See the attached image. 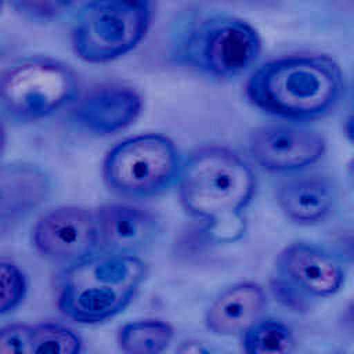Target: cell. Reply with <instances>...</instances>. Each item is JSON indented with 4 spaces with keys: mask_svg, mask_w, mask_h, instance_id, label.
I'll return each mask as SVG.
<instances>
[{
    "mask_svg": "<svg viewBox=\"0 0 354 354\" xmlns=\"http://www.w3.org/2000/svg\"><path fill=\"white\" fill-rule=\"evenodd\" d=\"M245 91L248 100L268 115L307 122L336 108L344 93V76L328 55H289L259 66Z\"/></svg>",
    "mask_w": 354,
    "mask_h": 354,
    "instance_id": "1",
    "label": "cell"
},
{
    "mask_svg": "<svg viewBox=\"0 0 354 354\" xmlns=\"http://www.w3.org/2000/svg\"><path fill=\"white\" fill-rule=\"evenodd\" d=\"M147 275L134 254H91L71 264L57 285V306L79 324L104 322L133 300Z\"/></svg>",
    "mask_w": 354,
    "mask_h": 354,
    "instance_id": "2",
    "label": "cell"
},
{
    "mask_svg": "<svg viewBox=\"0 0 354 354\" xmlns=\"http://www.w3.org/2000/svg\"><path fill=\"white\" fill-rule=\"evenodd\" d=\"M177 184L184 210L214 224L241 216L257 187L249 163L224 147L192 152L181 165Z\"/></svg>",
    "mask_w": 354,
    "mask_h": 354,
    "instance_id": "3",
    "label": "cell"
},
{
    "mask_svg": "<svg viewBox=\"0 0 354 354\" xmlns=\"http://www.w3.org/2000/svg\"><path fill=\"white\" fill-rule=\"evenodd\" d=\"M260 53L257 30L238 17L220 12L191 19L174 43L178 62L216 79H234L246 73Z\"/></svg>",
    "mask_w": 354,
    "mask_h": 354,
    "instance_id": "4",
    "label": "cell"
},
{
    "mask_svg": "<svg viewBox=\"0 0 354 354\" xmlns=\"http://www.w3.org/2000/svg\"><path fill=\"white\" fill-rule=\"evenodd\" d=\"M181 165L178 149L169 137L147 133L111 148L102 162V177L118 195L149 198L177 183Z\"/></svg>",
    "mask_w": 354,
    "mask_h": 354,
    "instance_id": "5",
    "label": "cell"
},
{
    "mask_svg": "<svg viewBox=\"0 0 354 354\" xmlns=\"http://www.w3.org/2000/svg\"><path fill=\"white\" fill-rule=\"evenodd\" d=\"M77 97V75L54 58L21 59L0 72V106L19 120L48 118Z\"/></svg>",
    "mask_w": 354,
    "mask_h": 354,
    "instance_id": "6",
    "label": "cell"
},
{
    "mask_svg": "<svg viewBox=\"0 0 354 354\" xmlns=\"http://www.w3.org/2000/svg\"><path fill=\"white\" fill-rule=\"evenodd\" d=\"M152 21L148 1L101 0L84 4L75 19L72 46L86 62L104 64L123 57L145 37Z\"/></svg>",
    "mask_w": 354,
    "mask_h": 354,
    "instance_id": "7",
    "label": "cell"
},
{
    "mask_svg": "<svg viewBox=\"0 0 354 354\" xmlns=\"http://www.w3.org/2000/svg\"><path fill=\"white\" fill-rule=\"evenodd\" d=\"M277 272V289L289 304L333 296L344 282L342 263L324 248L306 242L292 243L279 253Z\"/></svg>",
    "mask_w": 354,
    "mask_h": 354,
    "instance_id": "8",
    "label": "cell"
},
{
    "mask_svg": "<svg viewBox=\"0 0 354 354\" xmlns=\"http://www.w3.org/2000/svg\"><path fill=\"white\" fill-rule=\"evenodd\" d=\"M32 241L44 257L73 264L100 246L95 216L77 206L53 209L36 221Z\"/></svg>",
    "mask_w": 354,
    "mask_h": 354,
    "instance_id": "9",
    "label": "cell"
},
{
    "mask_svg": "<svg viewBox=\"0 0 354 354\" xmlns=\"http://www.w3.org/2000/svg\"><path fill=\"white\" fill-rule=\"evenodd\" d=\"M249 151L263 169L288 173L318 162L326 151V141L318 131L304 126L268 124L252 133Z\"/></svg>",
    "mask_w": 354,
    "mask_h": 354,
    "instance_id": "10",
    "label": "cell"
},
{
    "mask_svg": "<svg viewBox=\"0 0 354 354\" xmlns=\"http://www.w3.org/2000/svg\"><path fill=\"white\" fill-rule=\"evenodd\" d=\"M141 109L142 98L134 87L106 83L76 100L73 119L90 133L113 134L131 126Z\"/></svg>",
    "mask_w": 354,
    "mask_h": 354,
    "instance_id": "11",
    "label": "cell"
},
{
    "mask_svg": "<svg viewBox=\"0 0 354 354\" xmlns=\"http://www.w3.org/2000/svg\"><path fill=\"white\" fill-rule=\"evenodd\" d=\"M98 245L111 253L133 254L151 243L159 232V221L148 210L109 203L95 213Z\"/></svg>",
    "mask_w": 354,
    "mask_h": 354,
    "instance_id": "12",
    "label": "cell"
},
{
    "mask_svg": "<svg viewBox=\"0 0 354 354\" xmlns=\"http://www.w3.org/2000/svg\"><path fill=\"white\" fill-rule=\"evenodd\" d=\"M282 213L297 224L324 221L337 201V188L332 178L322 174L296 176L283 181L277 192Z\"/></svg>",
    "mask_w": 354,
    "mask_h": 354,
    "instance_id": "13",
    "label": "cell"
},
{
    "mask_svg": "<svg viewBox=\"0 0 354 354\" xmlns=\"http://www.w3.org/2000/svg\"><path fill=\"white\" fill-rule=\"evenodd\" d=\"M51 183L47 173L32 163L0 166V224L24 217L48 196Z\"/></svg>",
    "mask_w": 354,
    "mask_h": 354,
    "instance_id": "14",
    "label": "cell"
},
{
    "mask_svg": "<svg viewBox=\"0 0 354 354\" xmlns=\"http://www.w3.org/2000/svg\"><path fill=\"white\" fill-rule=\"evenodd\" d=\"M267 304L264 289L254 282H241L224 290L207 308L205 322L216 335L245 332L261 315Z\"/></svg>",
    "mask_w": 354,
    "mask_h": 354,
    "instance_id": "15",
    "label": "cell"
},
{
    "mask_svg": "<svg viewBox=\"0 0 354 354\" xmlns=\"http://www.w3.org/2000/svg\"><path fill=\"white\" fill-rule=\"evenodd\" d=\"M174 330L162 319L148 318L124 324L118 333V344L124 354H163Z\"/></svg>",
    "mask_w": 354,
    "mask_h": 354,
    "instance_id": "16",
    "label": "cell"
},
{
    "mask_svg": "<svg viewBox=\"0 0 354 354\" xmlns=\"http://www.w3.org/2000/svg\"><path fill=\"white\" fill-rule=\"evenodd\" d=\"M295 347L292 329L279 319L256 321L245 330V354H293Z\"/></svg>",
    "mask_w": 354,
    "mask_h": 354,
    "instance_id": "17",
    "label": "cell"
},
{
    "mask_svg": "<svg viewBox=\"0 0 354 354\" xmlns=\"http://www.w3.org/2000/svg\"><path fill=\"white\" fill-rule=\"evenodd\" d=\"M82 340L69 328L44 322L32 326L29 354H80Z\"/></svg>",
    "mask_w": 354,
    "mask_h": 354,
    "instance_id": "18",
    "label": "cell"
},
{
    "mask_svg": "<svg viewBox=\"0 0 354 354\" xmlns=\"http://www.w3.org/2000/svg\"><path fill=\"white\" fill-rule=\"evenodd\" d=\"M26 290L25 272L15 263L0 260V315L17 308L25 299Z\"/></svg>",
    "mask_w": 354,
    "mask_h": 354,
    "instance_id": "19",
    "label": "cell"
},
{
    "mask_svg": "<svg viewBox=\"0 0 354 354\" xmlns=\"http://www.w3.org/2000/svg\"><path fill=\"white\" fill-rule=\"evenodd\" d=\"M32 326L8 324L0 328V354H29Z\"/></svg>",
    "mask_w": 354,
    "mask_h": 354,
    "instance_id": "20",
    "label": "cell"
},
{
    "mask_svg": "<svg viewBox=\"0 0 354 354\" xmlns=\"http://www.w3.org/2000/svg\"><path fill=\"white\" fill-rule=\"evenodd\" d=\"M72 3L66 1H18L14 3V7L21 12L39 19L57 18L64 14Z\"/></svg>",
    "mask_w": 354,
    "mask_h": 354,
    "instance_id": "21",
    "label": "cell"
},
{
    "mask_svg": "<svg viewBox=\"0 0 354 354\" xmlns=\"http://www.w3.org/2000/svg\"><path fill=\"white\" fill-rule=\"evenodd\" d=\"M174 354H224V353L207 342L198 340V339H188L181 342L177 346Z\"/></svg>",
    "mask_w": 354,
    "mask_h": 354,
    "instance_id": "22",
    "label": "cell"
},
{
    "mask_svg": "<svg viewBox=\"0 0 354 354\" xmlns=\"http://www.w3.org/2000/svg\"><path fill=\"white\" fill-rule=\"evenodd\" d=\"M3 144H4V130H3V126H1V123H0V152H1Z\"/></svg>",
    "mask_w": 354,
    "mask_h": 354,
    "instance_id": "23",
    "label": "cell"
},
{
    "mask_svg": "<svg viewBox=\"0 0 354 354\" xmlns=\"http://www.w3.org/2000/svg\"><path fill=\"white\" fill-rule=\"evenodd\" d=\"M329 354H342V353H329Z\"/></svg>",
    "mask_w": 354,
    "mask_h": 354,
    "instance_id": "24",
    "label": "cell"
},
{
    "mask_svg": "<svg viewBox=\"0 0 354 354\" xmlns=\"http://www.w3.org/2000/svg\"><path fill=\"white\" fill-rule=\"evenodd\" d=\"M0 7H1V3H0Z\"/></svg>",
    "mask_w": 354,
    "mask_h": 354,
    "instance_id": "25",
    "label": "cell"
}]
</instances>
